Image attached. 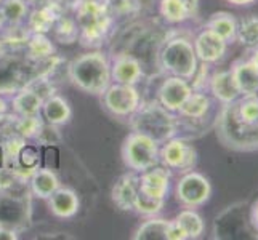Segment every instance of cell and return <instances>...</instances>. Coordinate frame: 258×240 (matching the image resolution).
I'll return each instance as SVG.
<instances>
[{"mask_svg":"<svg viewBox=\"0 0 258 240\" xmlns=\"http://www.w3.org/2000/svg\"><path fill=\"white\" fill-rule=\"evenodd\" d=\"M58 63L59 58L56 55L47 61H34L24 48L8 50L0 56V95L16 93L35 77H50Z\"/></svg>","mask_w":258,"mask_h":240,"instance_id":"obj_1","label":"cell"},{"mask_svg":"<svg viewBox=\"0 0 258 240\" xmlns=\"http://www.w3.org/2000/svg\"><path fill=\"white\" fill-rule=\"evenodd\" d=\"M74 20L79 26V42L84 47H98L112 29V0H76Z\"/></svg>","mask_w":258,"mask_h":240,"instance_id":"obj_2","label":"cell"},{"mask_svg":"<svg viewBox=\"0 0 258 240\" xmlns=\"http://www.w3.org/2000/svg\"><path fill=\"white\" fill-rule=\"evenodd\" d=\"M236 101L221 104L213 128L225 147L237 152H253L258 150V123H247L239 117Z\"/></svg>","mask_w":258,"mask_h":240,"instance_id":"obj_3","label":"cell"},{"mask_svg":"<svg viewBox=\"0 0 258 240\" xmlns=\"http://www.w3.org/2000/svg\"><path fill=\"white\" fill-rule=\"evenodd\" d=\"M69 78L79 90L101 96L112 84L111 59L103 51H88L69 64Z\"/></svg>","mask_w":258,"mask_h":240,"instance_id":"obj_4","label":"cell"},{"mask_svg":"<svg viewBox=\"0 0 258 240\" xmlns=\"http://www.w3.org/2000/svg\"><path fill=\"white\" fill-rule=\"evenodd\" d=\"M132 131L143 133V135L154 139L161 146L165 141L180 135V122L178 115L159 103L151 101L137 109L135 114L130 115Z\"/></svg>","mask_w":258,"mask_h":240,"instance_id":"obj_5","label":"cell"},{"mask_svg":"<svg viewBox=\"0 0 258 240\" xmlns=\"http://www.w3.org/2000/svg\"><path fill=\"white\" fill-rule=\"evenodd\" d=\"M220 108L221 104L212 95L192 90L176 112L180 128L186 127L188 130L199 131L201 136L202 133H207V130L215 127Z\"/></svg>","mask_w":258,"mask_h":240,"instance_id":"obj_6","label":"cell"},{"mask_svg":"<svg viewBox=\"0 0 258 240\" xmlns=\"http://www.w3.org/2000/svg\"><path fill=\"white\" fill-rule=\"evenodd\" d=\"M32 192L29 186L0 191V227L24 232L32 226Z\"/></svg>","mask_w":258,"mask_h":240,"instance_id":"obj_7","label":"cell"},{"mask_svg":"<svg viewBox=\"0 0 258 240\" xmlns=\"http://www.w3.org/2000/svg\"><path fill=\"white\" fill-rule=\"evenodd\" d=\"M159 63L167 74L191 80L198 70L199 59L189 39L176 35L165 42L159 55Z\"/></svg>","mask_w":258,"mask_h":240,"instance_id":"obj_8","label":"cell"},{"mask_svg":"<svg viewBox=\"0 0 258 240\" xmlns=\"http://www.w3.org/2000/svg\"><path fill=\"white\" fill-rule=\"evenodd\" d=\"M159 146L143 133L132 131L122 143V160L128 170L141 173L159 164Z\"/></svg>","mask_w":258,"mask_h":240,"instance_id":"obj_9","label":"cell"},{"mask_svg":"<svg viewBox=\"0 0 258 240\" xmlns=\"http://www.w3.org/2000/svg\"><path fill=\"white\" fill-rule=\"evenodd\" d=\"M198 150L184 136H173L159 147V164L168 170L188 173L198 165Z\"/></svg>","mask_w":258,"mask_h":240,"instance_id":"obj_10","label":"cell"},{"mask_svg":"<svg viewBox=\"0 0 258 240\" xmlns=\"http://www.w3.org/2000/svg\"><path fill=\"white\" fill-rule=\"evenodd\" d=\"M104 109L114 117H130L141 106V95L137 85L112 82L101 95Z\"/></svg>","mask_w":258,"mask_h":240,"instance_id":"obj_11","label":"cell"},{"mask_svg":"<svg viewBox=\"0 0 258 240\" xmlns=\"http://www.w3.org/2000/svg\"><path fill=\"white\" fill-rule=\"evenodd\" d=\"M176 200L186 208H198L206 205L212 197V184L202 173L188 172L183 173L176 183Z\"/></svg>","mask_w":258,"mask_h":240,"instance_id":"obj_12","label":"cell"},{"mask_svg":"<svg viewBox=\"0 0 258 240\" xmlns=\"http://www.w3.org/2000/svg\"><path fill=\"white\" fill-rule=\"evenodd\" d=\"M191 92H192V88H191L189 80L176 77V75H170L164 80L161 87H159L157 101L168 111L176 114L178 109H180L183 103L186 101V98L191 95Z\"/></svg>","mask_w":258,"mask_h":240,"instance_id":"obj_13","label":"cell"},{"mask_svg":"<svg viewBox=\"0 0 258 240\" xmlns=\"http://www.w3.org/2000/svg\"><path fill=\"white\" fill-rule=\"evenodd\" d=\"M172 170L164 165H154L140 173V191L154 199L165 200L170 191Z\"/></svg>","mask_w":258,"mask_h":240,"instance_id":"obj_14","label":"cell"},{"mask_svg":"<svg viewBox=\"0 0 258 240\" xmlns=\"http://www.w3.org/2000/svg\"><path fill=\"white\" fill-rule=\"evenodd\" d=\"M231 72L241 96L258 95V59H255L250 53L247 51L242 58L236 59L231 66Z\"/></svg>","mask_w":258,"mask_h":240,"instance_id":"obj_15","label":"cell"},{"mask_svg":"<svg viewBox=\"0 0 258 240\" xmlns=\"http://www.w3.org/2000/svg\"><path fill=\"white\" fill-rule=\"evenodd\" d=\"M192 45L199 63H209V64L218 63L226 55L228 50V43L210 29H204L202 32H199L198 37L194 39Z\"/></svg>","mask_w":258,"mask_h":240,"instance_id":"obj_16","label":"cell"},{"mask_svg":"<svg viewBox=\"0 0 258 240\" xmlns=\"http://www.w3.org/2000/svg\"><path fill=\"white\" fill-rule=\"evenodd\" d=\"M140 189V176L137 172H128L120 175L115 180L111 199L115 203V207L120 208L122 211H135V200Z\"/></svg>","mask_w":258,"mask_h":240,"instance_id":"obj_17","label":"cell"},{"mask_svg":"<svg viewBox=\"0 0 258 240\" xmlns=\"http://www.w3.org/2000/svg\"><path fill=\"white\" fill-rule=\"evenodd\" d=\"M63 13V5L56 0H48L47 4L34 7V10L29 12L28 18H26V26L32 34H48Z\"/></svg>","mask_w":258,"mask_h":240,"instance_id":"obj_18","label":"cell"},{"mask_svg":"<svg viewBox=\"0 0 258 240\" xmlns=\"http://www.w3.org/2000/svg\"><path fill=\"white\" fill-rule=\"evenodd\" d=\"M111 77L115 84L137 85L143 78V67L135 56L122 53L111 59Z\"/></svg>","mask_w":258,"mask_h":240,"instance_id":"obj_19","label":"cell"},{"mask_svg":"<svg viewBox=\"0 0 258 240\" xmlns=\"http://www.w3.org/2000/svg\"><path fill=\"white\" fill-rule=\"evenodd\" d=\"M159 13L167 23L181 24L199 15V0H159Z\"/></svg>","mask_w":258,"mask_h":240,"instance_id":"obj_20","label":"cell"},{"mask_svg":"<svg viewBox=\"0 0 258 240\" xmlns=\"http://www.w3.org/2000/svg\"><path fill=\"white\" fill-rule=\"evenodd\" d=\"M47 200L51 215L61 219L74 218L81 208V200H79L77 192L71 188H63V186H59Z\"/></svg>","mask_w":258,"mask_h":240,"instance_id":"obj_21","label":"cell"},{"mask_svg":"<svg viewBox=\"0 0 258 240\" xmlns=\"http://www.w3.org/2000/svg\"><path fill=\"white\" fill-rule=\"evenodd\" d=\"M209 92L215 98L220 104H228L236 101L237 98H241L237 84L233 77V72L229 70H218L210 75L209 82Z\"/></svg>","mask_w":258,"mask_h":240,"instance_id":"obj_22","label":"cell"},{"mask_svg":"<svg viewBox=\"0 0 258 240\" xmlns=\"http://www.w3.org/2000/svg\"><path fill=\"white\" fill-rule=\"evenodd\" d=\"M29 189L34 197L47 200L50 195L59 188L58 175L48 167H39L29 178Z\"/></svg>","mask_w":258,"mask_h":240,"instance_id":"obj_23","label":"cell"},{"mask_svg":"<svg viewBox=\"0 0 258 240\" xmlns=\"http://www.w3.org/2000/svg\"><path fill=\"white\" fill-rule=\"evenodd\" d=\"M40 114H42V119L45 122L61 127V125H66L71 120V117H73V109H71L68 100H64L63 96L55 93L43 101Z\"/></svg>","mask_w":258,"mask_h":240,"instance_id":"obj_24","label":"cell"},{"mask_svg":"<svg viewBox=\"0 0 258 240\" xmlns=\"http://www.w3.org/2000/svg\"><path fill=\"white\" fill-rule=\"evenodd\" d=\"M40 162H42V154H40L39 146L26 143L20 149V152H18L16 162L12 168L24 181H29L31 175L40 167Z\"/></svg>","mask_w":258,"mask_h":240,"instance_id":"obj_25","label":"cell"},{"mask_svg":"<svg viewBox=\"0 0 258 240\" xmlns=\"http://www.w3.org/2000/svg\"><path fill=\"white\" fill-rule=\"evenodd\" d=\"M42 106L43 100L29 87L18 90L12 100V109L16 115H37L42 111Z\"/></svg>","mask_w":258,"mask_h":240,"instance_id":"obj_26","label":"cell"},{"mask_svg":"<svg viewBox=\"0 0 258 240\" xmlns=\"http://www.w3.org/2000/svg\"><path fill=\"white\" fill-rule=\"evenodd\" d=\"M206 29H210L212 32H215L220 35L228 45L229 43L236 42V29H237V20L234 15H231L228 12H218L213 13L209 21L206 23Z\"/></svg>","mask_w":258,"mask_h":240,"instance_id":"obj_27","label":"cell"},{"mask_svg":"<svg viewBox=\"0 0 258 240\" xmlns=\"http://www.w3.org/2000/svg\"><path fill=\"white\" fill-rule=\"evenodd\" d=\"M24 50L34 61H47L56 55V47L47 37V34H32Z\"/></svg>","mask_w":258,"mask_h":240,"instance_id":"obj_28","label":"cell"},{"mask_svg":"<svg viewBox=\"0 0 258 240\" xmlns=\"http://www.w3.org/2000/svg\"><path fill=\"white\" fill-rule=\"evenodd\" d=\"M168 227H170V221L168 219L151 216L137 229L133 238L135 240H167Z\"/></svg>","mask_w":258,"mask_h":240,"instance_id":"obj_29","label":"cell"},{"mask_svg":"<svg viewBox=\"0 0 258 240\" xmlns=\"http://www.w3.org/2000/svg\"><path fill=\"white\" fill-rule=\"evenodd\" d=\"M31 29L23 24H7L5 28L0 31V37L5 42V45L10 50H21L28 45L31 39Z\"/></svg>","mask_w":258,"mask_h":240,"instance_id":"obj_30","label":"cell"},{"mask_svg":"<svg viewBox=\"0 0 258 240\" xmlns=\"http://www.w3.org/2000/svg\"><path fill=\"white\" fill-rule=\"evenodd\" d=\"M173 221L184 230L188 240L199 238L204 234V219L199 213L194 211L192 208H186L180 211Z\"/></svg>","mask_w":258,"mask_h":240,"instance_id":"obj_31","label":"cell"},{"mask_svg":"<svg viewBox=\"0 0 258 240\" xmlns=\"http://www.w3.org/2000/svg\"><path fill=\"white\" fill-rule=\"evenodd\" d=\"M236 40L247 48L258 45V16L256 15H248V16L241 18V20H237Z\"/></svg>","mask_w":258,"mask_h":240,"instance_id":"obj_32","label":"cell"},{"mask_svg":"<svg viewBox=\"0 0 258 240\" xmlns=\"http://www.w3.org/2000/svg\"><path fill=\"white\" fill-rule=\"evenodd\" d=\"M51 31L55 34V39L61 43H66V45H71V43L77 42L79 34H81L74 16H68L64 13L56 20Z\"/></svg>","mask_w":258,"mask_h":240,"instance_id":"obj_33","label":"cell"},{"mask_svg":"<svg viewBox=\"0 0 258 240\" xmlns=\"http://www.w3.org/2000/svg\"><path fill=\"white\" fill-rule=\"evenodd\" d=\"M2 10L8 24H23L29 15V5L26 0H5Z\"/></svg>","mask_w":258,"mask_h":240,"instance_id":"obj_34","label":"cell"},{"mask_svg":"<svg viewBox=\"0 0 258 240\" xmlns=\"http://www.w3.org/2000/svg\"><path fill=\"white\" fill-rule=\"evenodd\" d=\"M42 123H43L42 114H37V115H18V119H16V133L20 136H23L26 141L34 139L35 136H37Z\"/></svg>","mask_w":258,"mask_h":240,"instance_id":"obj_35","label":"cell"},{"mask_svg":"<svg viewBox=\"0 0 258 240\" xmlns=\"http://www.w3.org/2000/svg\"><path fill=\"white\" fill-rule=\"evenodd\" d=\"M164 205H165V200L149 197V195L143 194L138 189V195H137V200H135V211L140 213V215L156 216L157 213H161Z\"/></svg>","mask_w":258,"mask_h":240,"instance_id":"obj_36","label":"cell"},{"mask_svg":"<svg viewBox=\"0 0 258 240\" xmlns=\"http://www.w3.org/2000/svg\"><path fill=\"white\" fill-rule=\"evenodd\" d=\"M34 141L37 143L39 146H56L63 141V135H61L59 127L58 125H53V123H48L43 120L42 127L37 133V136L34 138Z\"/></svg>","mask_w":258,"mask_h":240,"instance_id":"obj_37","label":"cell"},{"mask_svg":"<svg viewBox=\"0 0 258 240\" xmlns=\"http://www.w3.org/2000/svg\"><path fill=\"white\" fill-rule=\"evenodd\" d=\"M26 184H28V181H24L13 168L0 165V191L18 189V188H23Z\"/></svg>","mask_w":258,"mask_h":240,"instance_id":"obj_38","label":"cell"},{"mask_svg":"<svg viewBox=\"0 0 258 240\" xmlns=\"http://www.w3.org/2000/svg\"><path fill=\"white\" fill-rule=\"evenodd\" d=\"M16 119L18 115L13 112V114H2L0 115V146H2L5 141L13 136V135H18L16 133Z\"/></svg>","mask_w":258,"mask_h":240,"instance_id":"obj_39","label":"cell"},{"mask_svg":"<svg viewBox=\"0 0 258 240\" xmlns=\"http://www.w3.org/2000/svg\"><path fill=\"white\" fill-rule=\"evenodd\" d=\"M167 240H188V237H186V232L175 223V221H170V227H168V232H167Z\"/></svg>","mask_w":258,"mask_h":240,"instance_id":"obj_40","label":"cell"},{"mask_svg":"<svg viewBox=\"0 0 258 240\" xmlns=\"http://www.w3.org/2000/svg\"><path fill=\"white\" fill-rule=\"evenodd\" d=\"M248 218H250V224H252V227L258 232V199L252 203L250 213H248Z\"/></svg>","mask_w":258,"mask_h":240,"instance_id":"obj_41","label":"cell"},{"mask_svg":"<svg viewBox=\"0 0 258 240\" xmlns=\"http://www.w3.org/2000/svg\"><path fill=\"white\" fill-rule=\"evenodd\" d=\"M20 232H16L13 229H8V227H0V240H18V235Z\"/></svg>","mask_w":258,"mask_h":240,"instance_id":"obj_42","label":"cell"},{"mask_svg":"<svg viewBox=\"0 0 258 240\" xmlns=\"http://www.w3.org/2000/svg\"><path fill=\"white\" fill-rule=\"evenodd\" d=\"M226 2L233 4L236 7H248V5H253L256 0H226Z\"/></svg>","mask_w":258,"mask_h":240,"instance_id":"obj_43","label":"cell"},{"mask_svg":"<svg viewBox=\"0 0 258 240\" xmlns=\"http://www.w3.org/2000/svg\"><path fill=\"white\" fill-rule=\"evenodd\" d=\"M5 112H8V103L4 96H0V115L5 114Z\"/></svg>","mask_w":258,"mask_h":240,"instance_id":"obj_44","label":"cell"},{"mask_svg":"<svg viewBox=\"0 0 258 240\" xmlns=\"http://www.w3.org/2000/svg\"><path fill=\"white\" fill-rule=\"evenodd\" d=\"M8 23H7V18H5V13H4V10H2V7H0V31H2L5 26H7Z\"/></svg>","mask_w":258,"mask_h":240,"instance_id":"obj_45","label":"cell"},{"mask_svg":"<svg viewBox=\"0 0 258 240\" xmlns=\"http://www.w3.org/2000/svg\"><path fill=\"white\" fill-rule=\"evenodd\" d=\"M26 2H28V5H31V7H39V5L47 4L48 0H26Z\"/></svg>","mask_w":258,"mask_h":240,"instance_id":"obj_46","label":"cell"},{"mask_svg":"<svg viewBox=\"0 0 258 240\" xmlns=\"http://www.w3.org/2000/svg\"><path fill=\"white\" fill-rule=\"evenodd\" d=\"M8 50H10V48H8V47L5 45V42L2 40V37H0V56H4Z\"/></svg>","mask_w":258,"mask_h":240,"instance_id":"obj_47","label":"cell"},{"mask_svg":"<svg viewBox=\"0 0 258 240\" xmlns=\"http://www.w3.org/2000/svg\"><path fill=\"white\" fill-rule=\"evenodd\" d=\"M5 2V0H0V7H2V4Z\"/></svg>","mask_w":258,"mask_h":240,"instance_id":"obj_48","label":"cell"}]
</instances>
